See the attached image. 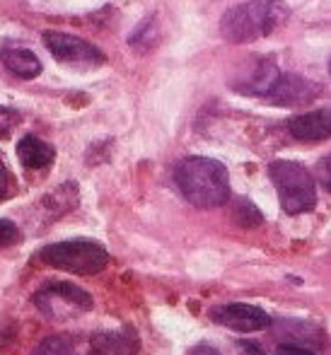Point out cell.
Wrapping results in <instances>:
<instances>
[{"label": "cell", "instance_id": "obj_1", "mask_svg": "<svg viewBox=\"0 0 331 355\" xmlns=\"http://www.w3.org/2000/svg\"><path fill=\"white\" fill-rule=\"evenodd\" d=\"M290 8L283 0H247L232 5L220 19V34L230 44H252L269 37L271 32L285 24Z\"/></svg>", "mask_w": 331, "mask_h": 355}, {"label": "cell", "instance_id": "obj_22", "mask_svg": "<svg viewBox=\"0 0 331 355\" xmlns=\"http://www.w3.org/2000/svg\"><path fill=\"white\" fill-rule=\"evenodd\" d=\"M322 184H324V189H329V157H324L322 159Z\"/></svg>", "mask_w": 331, "mask_h": 355}, {"label": "cell", "instance_id": "obj_4", "mask_svg": "<svg viewBox=\"0 0 331 355\" xmlns=\"http://www.w3.org/2000/svg\"><path fill=\"white\" fill-rule=\"evenodd\" d=\"M44 261L53 268H61L78 276H94L109 263V252L92 239H70V242L49 244L42 252Z\"/></svg>", "mask_w": 331, "mask_h": 355}, {"label": "cell", "instance_id": "obj_13", "mask_svg": "<svg viewBox=\"0 0 331 355\" xmlns=\"http://www.w3.org/2000/svg\"><path fill=\"white\" fill-rule=\"evenodd\" d=\"M17 157L24 167L29 169H44L53 162L56 157V150L51 148L46 141L37 136H24L22 141L17 143Z\"/></svg>", "mask_w": 331, "mask_h": 355}, {"label": "cell", "instance_id": "obj_12", "mask_svg": "<svg viewBox=\"0 0 331 355\" xmlns=\"http://www.w3.org/2000/svg\"><path fill=\"white\" fill-rule=\"evenodd\" d=\"M0 61H3L5 71L22 80H34L42 73V61L37 58V53L22 46H3L0 49Z\"/></svg>", "mask_w": 331, "mask_h": 355}, {"label": "cell", "instance_id": "obj_15", "mask_svg": "<svg viewBox=\"0 0 331 355\" xmlns=\"http://www.w3.org/2000/svg\"><path fill=\"white\" fill-rule=\"evenodd\" d=\"M34 355H78V348L68 336H49L39 343Z\"/></svg>", "mask_w": 331, "mask_h": 355}, {"label": "cell", "instance_id": "obj_21", "mask_svg": "<svg viewBox=\"0 0 331 355\" xmlns=\"http://www.w3.org/2000/svg\"><path fill=\"white\" fill-rule=\"evenodd\" d=\"M189 355H220V353L213 346H208V343H198V346H194L189 351Z\"/></svg>", "mask_w": 331, "mask_h": 355}, {"label": "cell", "instance_id": "obj_9", "mask_svg": "<svg viewBox=\"0 0 331 355\" xmlns=\"http://www.w3.org/2000/svg\"><path fill=\"white\" fill-rule=\"evenodd\" d=\"M280 68L275 66L269 58H254L247 66L242 68L232 78V89H237L239 94H247V97H264L269 94V89L273 87V83L278 80Z\"/></svg>", "mask_w": 331, "mask_h": 355}, {"label": "cell", "instance_id": "obj_2", "mask_svg": "<svg viewBox=\"0 0 331 355\" xmlns=\"http://www.w3.org/2000/svg\"><path fill=\"white\" fill-rule=\"evenodd\" d=\"M182 196L196 208H218L230 198V174L213 157H184L174 169Z\"/></svg>", "mask_w": 331, "mask_h": 355}, {"label": "cell", "instance_id": "obj_18", "mask_svg": "<svg viewBox=\"0 0 331 355\" xmlns=\"http://www.w3.org/2000/svg\"><path fill=\"white\" fill-rule=\"evenodd\" d=\"M22 121L19 112L15 109H8V107H0V138H8L10 133L15 131V126Z\"/></svg>", "mask_w": 331, "mask_h": 355}, {"label": "cell", "instance_id": "obj_3", "mask_svg": "<svg viewBox=\"0 0 331 355\" xmlns=\"http://www.w3.org/2000/svg\"><path fill=\"white\" fill-rule=\"evenodd\" d=\"M269 177L280 198V208L288 215L307 213L317 206V184L307 167L293 159H275L269 164Z\"/></svg>", "mask_w": 331, "mask_h": 355}, {"label": "cell", "instance_id": "obj_17", "mask_svg": "<svg viewBox=\"0 0 331 355\" xmlns=\"http://www.w3.org/2000/svg\"><path fill=\"white\" fill-rule=\"evenodd\" d=\"M22 239V232L19 227L12 223V220H0V247H12Z\"/></svg>", "mask_w": 331, "mask_h": 355}, {"label": "cell", "instance_id": "obj_10", "mask_svg": "<svg viewBox=\"0 0 331 355\" xmlns=\"http://www.w3.org/2000/svg\"><path fill=\"white\" fill-rule=\"evenodd\" d=\"M140 338L131 327L121 331H97L90 338V355H135Z\"/></svg>", "mask_w": 331, "mask_h": 355}, {"label": "cell", "instance_id": "obj_6", "mask_svg": "<svg viewBox=\"0 0 331 355\" xmlns=\"http://www.w3.org/2000/svg\"><path fill=\"white\" fill-rule=\"evenodd\" d=\"M44 44L46 49L53 53L58 63L63 66H73V68H97L104 66L107 56L99 51L94 44L85 42V39L75 37V34H66V32H44Z\"/></svg>", "mask_w": 331, "mask_h": 355}, {"label": "cell", "instance_id": "obj_20", "mask_svg": "<svg viewBox=\"0 0 331 355\" xmlns=\"http://www.w3.org/2000/svg\"><path fill=\"white\" fill-rule=\"evenodd\" d=\"M278 355H314V353L307 351V348H303V346H290V343H283V346L278 348Z\"/></svg>", "mask_w": 331, "mask_h": 355}, {"label": "cell", "instance_id": "obj_11", "mask_svg": "<svg viewBox=\"0 0 331 355\" xmlns=\"http://www.w3.org/2000/svg\"><path fill=\"white\" fill-rule=\"evenodd\" d=\"M288 133L295 141L303 143H319L329 138V112L319 109V112H305L295 114L288 119Z\"/></svg>", "mask_w": 331, "mask_h": 355}, {"label": "cell", "instance_id": "obj_8", "mask_svg": "<svg viewBox=\"0 0 331 355\" xmlns=\"http://www.w3.org/2000/svg\"><path fill=\"white\" fill-rule=\"evenodd\" d=\"M210 319L215 324H223L235 331H264L271 327V314H266L262 307H254L247 302H230L210 309Z\"/></svg>", "mask_w": 331, "mask_h": 355}, {"label": "cell", "instance_id": "obj_19", "mask_svg": "<svg viewBox=\"0 0 331 355\" xmlns=\"http://www.w3.org/2000/svg\"><path fill=\"white\" fill-rule=\"evenodd\" d=\"M10 193V169L5 167L3 157H0V201Z\"/></svg>", "mask_w": 331, "mask_h": 355}, {"label": "cell", "instance_id": "obj_16", "mask_svg": "<svg viewBox=\"0 0 331 355\" xmlns=\"http://www.w3.org/2000/svg\"><path fill=\"white\" fill-rule=\"evenodd\" d=\"M232 213H235V220H237L242 227H257V225L264 223L262 211H259L249 198H237V201H235Z\"/></svg>", "mask_w": 331, "mask_h": 355}, {"label": "cell", "instance_id": "obj_7", "mask_svg": "<svg viewBox=\"0 0 331 355\" xmlns=\"http://www.w3.org/2000/svg\"><path fill=\"white\" fill-rule=\"evenodd\" d=\"M322 94V87L312 83L309 78L298 73H283L280 71L278 80L266 94V102L278 104V107H305V104L314 102Z\"/></svg>", "mask_w": 331, "mask_h": 355}, {"label": "cell", "instance_id": "obj_5", "mask_svg": "<svg viewBox=\"0 0 331 355\" xmlns=\"http://www.w3.org/2000/svg\"><path fill=\"white\" fill-rule=\"evenodd\" d=\"M34 304H37L39 312H44L49 319L63 322V319L80 317V314L90 312L94 300H92V295L80 288V285L68 283V281H51L34 293Z\"/></svg>", "mask_w": 331, "mask_h": 355}, {"label": "cell", "instance_id": "obj_14", "mask_svg": "<svg viewBox=\"0 0 331 355\" xmlns=\"http://www.w3.org/2000/svg\"><path fill=\"white\" fill-rule=\"evenodd\" d=\"M160 39H162V29H160L158 15H148V17H145L143 22H140L138 27L131 32V37H128V46L138 53H150L160 44Z\"/></svg>", "mask_w": 331, "mask_h": 355}]
</instances>
